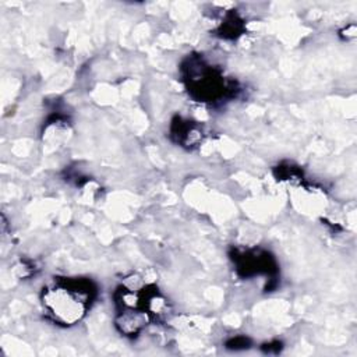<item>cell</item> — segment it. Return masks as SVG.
Returning a JSON list of instances; mask_svg holds the SVG:
<instances>
[{"mask_svg": "<svg viewBox=\"0 0 357 357\" xmlns=\"http://www.w3.org/2000/svg\"><path fill=\"white\" fill-rule=\"evenodd\" d=\"M70 289V287H61V289H53L47 293L49 298H46L49 307L52 308L53 314L57 315L64 322H74L81 317L84 312L85 301L88 300V294L78 289Z\"/></svg>", "mask_w": 357, "mask_h": 357, "instance_id": "1", "label": "cell"}]
</instances>
